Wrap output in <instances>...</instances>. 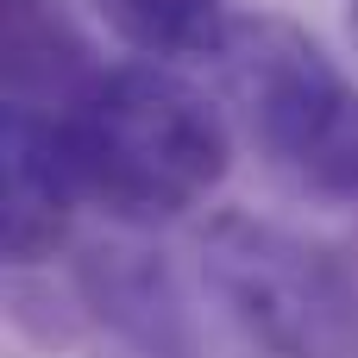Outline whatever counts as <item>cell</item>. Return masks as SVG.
<instances>
[{
  "label": "cell",
  "mask_w": 358,
  "mask_h": 358,
  "mask_svg": "<svg viewBox=\"0 0 358 358\" xmlns=\"http://www.w3.org/2000/svg\"><path fill=\"white\" fill-rule=\"evenodd\" d=\"M57 113L82 195L120 227H170L195 214L233 170L220 107L164 57L101 63Z\"/></svg>",
  "instance_id": "cell-1"
},
{
  "label": "cell",
  "mask_w": 358,
  "mask_h": 358,
  "mask_svg": "<svg viewBox=\"0 0 358 358\" xmlns=\"http://www.w3.org/2000/svg\"><path fill=\"white\" fill-rule=\"evenodd\" d=\"M214 76L264 170L321 208H358V82L283 13H233Z\"/></svg>",
  "instance_id": "cell-2"
},
{
  "label": "cell",
  "mask_w": 358,
  "mask_h": 358,
  "mask_svg": "<svg viewBox=\"0 0 358 358\" xmlns=\"http://www.w3.org/2000/svg\"><path fill=\"white\" fill-rule=\"evenodd\" d=\"M201 283L264 358H358V289L315 239L214 214L201 227Z\"/></svg>",
  "instance_id": "cell-3"
},
{
  "label": "cell",
  "mask_w": 358,
  "mask_h": 358,
  "mask_svg": "<svg viewBox=\"0 0 358 358\" xmlns=\"http://www.w3.org/2000/svg\"><path fill=\"white\" fill-rule=\"evenodd\" d=\"M82 176L57 107L13 101L0 107V245L6 264H44L69 239Z\"/></svg>",
  "instance_id": "cell-4"
},
{
  "label": "cell",
  "mask_w": 358,
  "mask_h": 358,
  "mask_svg": "<svg viewBox=\"0 0 358 358\" xmlns=\"http://www.w3.org/2000/svg\"><path fill=\"white\" fill-rule=\"evenodd\" d=\"M69 289L82 296L88 321L107 327L120 346L138 358H195V315L189 296L176 283V271L164 264V252L138 245V239H94L76 252Z\"/></svg>",
  "instance_id": "cell-5"
},
{
  "label": "cell",
  "mask_w": 358,
  "mask_h": 358,
  "mask_svg": "<svg viewBox=\"0 0 358 358\" xmlns=\"http://www.w3.org/2000/svg\"><path fill=\"white\" fill-rule=\"evenodd\" d=\"M6 94L38 107H69V94L101 69L63 13L44 0H6Z\"/></svg>",
  "instance_id": "cell-6"
},
{
  "label": "cell",
  "mask_w": 358,
  "mask_h": 358,
  "mask_svg": "<svg viewBox=\"0 0 358 358\" xmlns=\"http://www.w3.org/2000/svg\"><path fill=\"white\" fill-rule=\"evenodd\" d=\"M94 13L138 50V57H214L227 38V0H94Z\"/></svg>",
  "instance_id": "cell-7"
},
{
  "label": "cell",
  "mask_w": 358,
  "mask_h": 358,
  "mask_svg": "<svg viewBox=\"0 0 358 358\" xmlns=\"http://www.w3.org/2000/svg\"><path fill=\"white\" fill-rule=\"evenodd\" d=\"M82 296L69 289H57V283H44L38 277V264H13V283H6V321L25 334V340H38V346H76V334H82Z\"/></svg>",
  "instance_id": "cell-8"
},
{
  "label": "cell",
  "mask_w": 358,
  "mask_h": 358,
  "mask_svg": "<svg viewBox=\"0 0 358 358\" xmlns=\"http://www.w3.org/2000/svg\"><path fill=\"white\" fill-rule=\"evenodd\" d=\"M340 13H346V38H352V50H358V0H340Z\"/></svg>",
  "instance_id": "cell-9"
}]
</instances>
